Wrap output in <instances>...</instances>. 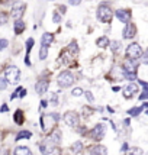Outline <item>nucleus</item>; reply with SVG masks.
<instances>
[{
	"label": "nucleus",
	"instance_id": "4",
	"mask_svg": "<svg viewBox=\"0 0 148 155\" xmlns=\"http://www.w3.org/2000/svg\"><path fill=\"white\" fill-rule=\"evenodd\" d=\"M19 77H20V71H19V68L18 67L10 65V67L6 68V71H5V78L7 80V83L16 84V83L19 81Z\"/></svg>",
	"mask_w": 148,
	"mask_h": 155
},
{
	"label": "nucleus",
	"instance_id": "46",
	"mask_svg": "<svg viewBox=\"0 0 148 155\" xmlns=\"http://www.w3.org/2000/svg\"><path fill=\"white\" fill-rule=\"evenodd\" d=\"M147 115H148V110H147Z\"/></svg>",
	"mask_w": 148,
	"mask_h": 155
},
{
	"label": "nucleus",
	"instance_id": "39",
	"mask_svg": "<svg viewBox=\"0 0 148 155\" xmlns=\"http://www.w3.org/2000/svg\"><path fill=\"white\" fill-rule=\"evenodd\" d=\"M86 97H87V100H89V101H93V100H94L93 94H92L90 91H86Z\"/></svg>",
	"mask_w": 148,
	"mask_h": 155
},
{
	"label": "nucleus",
	"instance_id": "8",
	"mask_svg": "<svg viewBox=\"0 0 148 155\" xmlns=\"http://www.w3.org/2000/svg\"><path fill=\"white\" fill-rule=\"evenodd\" d=\"M105 134H106V126L102 125V123H97V125L92 129L90 136H92V139H94V141H100L102 138L105 136Z\"/></svg>",
	"mask_w": 148,
	"mask_h": 155
},
{
	"label": "nucleus",
	"instance_id": "42",
	"mask_svg": "<svg viewBox=\"0 0 148 155\" xmlns=\"http://www.w3.org/2000/svg\"><path fill=\"white\" fill-rule=\"evenodd\" d=\"M25 96H26V90H25V88H22V91H20L19 97H25Z\"/></svg>",
	"mask_w": 148,
	"mask_h": 155
},
{
	"label": "nucleus",
	"instance_id": "28",
	"mask_svg": "<svg viewBox=\"0 0 148 155\" xmlns=\"http://www.w3.org/2000/svg\"><path fill=\"white\" fill-rule=\"evenodd\" d=\"M47 55H48V47H42L41 45V49H39V60H45L47 58Z\"/></svg>",
	"mask_w": 148,
	"mask_h": 155
},
{
	"label": "nucleus",
	"instance_id": "12",
	"mask_svg": "<svg viewBox=\"0 0 148 155\" xmlns=\"http://www.w3.org/2000/svg\"><path fill=\"white\" fill-rule=\"evenodd\" d=\"M115 16L121 20L122 23H125V25H128L129 20H131V13H129V10H125V9L116 10V12H115Z\"/></svg>",
	"mask_w": 148,
	"mask_h": 155
},
{
	"label": "nucleus",
	"instance_id": "6",
	"mask_svg": "<svg viewBox=\"0 0 148 155\" xmlns=\"http://www.w3.org/2000/svg\"><path fill=\"white\" fill-rule=\"evenodd\" d=\"M64 122H66V125H67V126L76 128V126L79 125V122H80V116H79L77 112L70 110V112H67V113L64 115Z\"/></svg>",
	"mask_w": 148,
	"mask_h": 155
},
{
	"label": "nucleus",
	"instance_id": "10",
	"mask_svg": "<svg viewBox=\"0 0 148 155\" xmlns=\"http://www.w3.org/2000/svg\"><path fill=\"white\" fill-rule=\"evenodd\" d=\"M55 148V143L49 138H47L45 141H42L41 142V145H39V149H41V154L42 155H49L52 151H54Z\"/></svg>",
	"mask_w": 148,
	"mask_h": 155
},
{
	"label": "nucleus",
	"instance_id": "30",
	"mask_svg": "<svg viewBox=\"0 0 148 155\" xmlns=\"http://www.w3.org/2000/svg\"><path fill=\"white\" fill-rule=\"evenodd\" d=\"M71 94H73L74 97H80V96L83 94V88H80V87H76V88H73V91H71Z\"/></svg>",
	"mask_w": 148,
	"mask_h": 155
},
{
	"label": "nucleus",
	"instance_id": "38",
	"mask_svg": "<svg viewBox=\"0 0 148 155\" xmlns=\"http://www.w3.org/2000/svg\"><path fill=\"white\" fill-rule=\"evenodd\" d=\"M81 0H68V3L71 5V6H77V5H80Z\"/></svg>",
	"mask_w": 148,
	"mask_h": 155
},
{
	"label": "nucleus",
	"instance_id": "14",
	"mask_svg": "<svg viewBox=\"0 0 148 155\" xmlns=\"http://www.w3.org/2000/svg\"><path fill=\"white\" fill-rule=\"evenodd\" d=\"M90 155H108V149L103 145H94L90 148Z\"/></svg>",
	"mask_w": 148,
	"mask_h": 155
},
{
	"label": "nucleus",
	"instance_id": "47",
	"mask_svg": "<svg viewBox=\"0 0 148 155\" xmlns=\"http://www.w3.org/2000/svg\"><path fill=\"white\" fill-rule=\"evenodd\" d=\"M49 2H52V0H49Z\"/></svg>",
	"mask_w": 148,
	"mask_h": 155
},
{
	"label": "nucleus",
	"instance_id": "34",
	"mask_svg": "<svg viewBox=\"0 0 148 155\" xmlns=\"http://www.w3.org/2000/svg\"><path fill=\"white\" fill-rule=\"evenodd\" d=\"M51 103H52V106H57V103H58V97H57V93H52V94H51Z\"/></svg>",
	"mask_w": 148,
	"mask_h": 155
},
{
	"label": "nucleus",
	"instance_id": "20",
	"mask_svg": "<svg viewBox=\"0 0 148 155\" xmlns=\"http://www.w3.org/2000/svg\"><path fill=\"white\" fill-rule=\"evenodd\" d=\"M13 155H32V152H31V149L28 148V147H18V148L15 149Z\"/></svg>",
	"mask_w": 148,
	"mask_h": 155
},
{
	"label": "nucleus",
	"instance_id": "36",
	"mask_svg": "<svg viewBox=\"0 0 148 155\" xmlns=\"http://www.w3.org/2000/svg\"><path fill=\"white\" fill-rule=\"evenodd\" d=\"M7 22V15L6 13H0V25H5Z\"/></svg>",
	"mask_w": 148,
	"mask_h": 155
},
{
	"label": "nucleus",
	"instance_id": "31",
	"mask_svg": "<svg viewBox=\"0 0 148 155\" xmlns=\"http://www.w3.org/2000/svg\"><path fill=\"white\" fill-rule=\"evenodd\" d=\"M6 87H7V80L0 77V90H6Z\"/></svg>",
	"mask_w": 148,
	"mask_h": 155
},
{
	"label": "nucleus",
	"instance_id": "32",
	"mask_svg": "<svg viewBox=\"0 0 148 155\" xmlns=\"http://www.w3.org/2000/svg\"><path fill=\"white\" fill-rule=\"evenodd\" d=\"M9 45V41L7 39H0V51H3L5 48H7Z\"/></svg>",
	"mask_w": 148,
	"mask_h": 155
},
{
	"label": "nucleus",
	"instance_id": "13",
	"mask_svg": "<svg viewBox=\"0 0 148 155\" xmlns=\"http://www.w3.org/2000/svg\"><path fill=\"white\" fill-rule=\"evenodd\" d=\"M48 87H49V83L47 80H41L36 83V86H35V90H36V93L38 94H45L47 93Z\"/></svg>",
	"mask_w": 148,
	"mask_h": 155
},
{
	"label": "nucleus",
	"instance_id": "24",
	"mask_svg": "<svg viewBox=\"0 0 148 155\" xmlns=\"http://www.w3.org/2000/svg\"><path fill=\"white\" fill-rule=\"evenodd\" d=\"M142 110H144V107H142V106H140V107H132V109H129L126 113H128L129 116H138V115H140V113L142 112Z\"/></svg>",
	"mask_w": 148,
	"mask_h": 155
},
{
	"label": "nucleus",
	"instance_id": "27",
	"mask_svg": "<svg viewBox=\"0 0 148 155\" xmlns=\"http://www.w3.org/2000/svg\"><path fill=\"white\" fill-rule=\"evenodd\" d=\"M110 47H112V51H113V52H119L122 45L119 41H113V42H110Z\"/></svg>",
	"mask_w": 148,
	"mask_h": 155
},
{
	"label": "nucleus",
	"instance_id": "29",
	"mask_svg": "<svg viewBox=\"0 0 148 155\" xmlns=\"http://www.w3.org/2000/svg\"><path fill=\"white\" fill-rule=\"evenodd\" d=\"M128 155H142V149L141 148H131Z\"/></svg>",
	"mask_w": 148,
	"mask_h": 155
},
{
	"label": "nucleus",
	"instance_id": "3",
	"mask_svg": "<svg viewBox=\"0 0 148 155\" xmlns=\"http://www.w3.org/2000/svg\"><path fill=\"white\" fill-rule=\"evenodd\" d=\"M57 83L61 88H67L70 86H73L74 83V75L70 71H62L58 77H57Z\"/></svg>",
	"mask_w": 148,
	"mask_h": 155
},
{
	"label": "nucleus",
	"instance_id": "44",
	"mask_svg": "<svg viewBox=\"0 0 148 155\" xmlns=\"http://www.w3.org/2000/svg\"><path fill=\"white\" fill-rule=\"evenodd\" d=\"M112 90H113V91H119V90H121V87H118V86H113V87H112Z\"/></svg>",
	"mask_w": 148,
	"mask_h": 155
},
{
	"label": "nucleus",
	"instance_id": "43",
	"mask_svg": "<svg viewBox=\"0 0 148 155\" xmlns=\"http://www.w3.org/2000/svg\"><path fill=\"white\" fill-rule=\"evenodd\" d=\"M126 149H128V145H126V143H123V145H122V152H125Z\"/></svg>",
	"mask_w": 148,
	"mask_h": 155
},
{
	"label": "nucleus",
	"instance_id": "23",
	"mask_svg": "<svg viewBox=\"0 0 148 155\" xmlns=\"http://www.w3.org/2000/svg\"><path fill=\"white\" fill-rule=\"evenodd\" d=\"M32 136V134L29 130H20L19 134L16 135V141H20V139H29Z\"/></svg>",
	"mask_w": 148,
	"mask_h": 155
},
{
	"label": "nucleus",
	"instance_id": "35",
	"mask_svg": "<svg viewBox=\"0 0 148 155\" xmlns=\"http://www.w3.org/2000/svg\"><path fill=\"white\" fill-rule=\"evenodd\" d=\"M70 49L73 51L74 54H77V52H79V49H77V44H76V41H73V42L70 44Z\"/></svg>",
	"mask_w": 148,
	"mask_h": 155
},
{
	"label": "nucleus",
	"instance_id": "22",
	"mask_svg": "<svg viewBox=\"0 0 148 155\" xmlns=\"http://www.w3.org/2000/svg\"><path fill=\"white\" fill-rule=\"evenodd\" d=\"M109 44H110V42H109L108 36H102V38H99V39L96 41V45L99 48H106Z\"/></svg>",
	"mask_w": 148,
	"mask_h": 155
},
{
	"label": "nucleus",
	"instance_id": "19",
	"mask_svg": "<svg viewBox=\"0 0 148 155\" xmlns=\"http://www.w3.org/2000/svg\"><path fill=\"white\" fill-rule=\"evenodd\" d=\"M25 31V22L23 20H16L15 22V34L19 35Z\"/></svg>",
	"mask_w": 148,
	"mask_h": 155
},
{
	"label": "nucleus",
	"instance_id": "18",
	"mask_svg": "<svg viewBox=\"0 0 148 155\" xmlns=\"http://www.w3.org/2000/svg\"><path fill=\"white\" fill-rule=\"evenodd\" d=\"M48 138H49L51 141L54 142L55 145H58V143L61 142V132L58 130V129H54V130H52V132L49 134V136H48Z\"/></svg>",
	"mask_w": 148,
	"mask_h": 155
},
{
	"label": "nucleus",
	"instance_id": "9",
	"mask_svg": "<svg viewBox=\"0 0 148 155\" xmlns=\"http://www.w3.org/2000/svg\"><path fill=\"white\" fill-rule=\"evenodd\" d=\"M138 61L136 60H126L123 62V73H126V74H135L136 75V71H138Z\"/></svg>",
	"mask_w": 148,
	"mask_h": 155
},
{
	"label": "nucleus",
	"instance_id": "25",
	"mask_svg": "<svg viewBox=\"0 0 148 155\" xmlns=\"http://www.w3.org/2000/svg\"><path fill=\"white\" fill-rule=\"evenodd\" d=\"M81 148H83V143H81L80 141L74 142L73 145H71V151H73L74 154H79V152L81 151Z\"/></svg>",
	"mask_w": 148,
	"mask_h": 155
},
{
	"label": "nucleus",
	"instance_id": "40",
	"mask_svg": "<svg viewBox=\"0 0 148 155\" xmlns=\"http://www.w3.org/2000/svg\"><path fill=\"white\" fill-rule=\"evenodd\" d=\"M9 110V107H7V104H3L2 107H0V112H7Z\"/></svg>",
	"mask_w": 148,
	"mask_h": 155
},
{
	"label": "nucleus",
	"instance_id": "16",
	"mask_svg": "<svg viewBox=\"0 0 148 155\" xmlns=\"http://www.w3.org/2000/svg\"><path fill=\"white\" fill-rule=\"evenodd\" d=\"M52 41H54V35L47 32V34L42 35V38H41V45L42 47H49L52 44Z\"/></svg>",
	"mask_w": 148,
	"mask_h": 155
},
{
	"label": "nucleus",
	"instance_id": "45",
	"mask_svg": "<svg viewBox=\"0 0 148 155\" xmlns=\"http://www.w3.org/2000/svg\"><path fill=\"white\" fill-rule=\"evenodd\" d=\"M142 107L147 109V110H148V103H144V104H142Z\"/></svg>",
	"mask_w": 148,
	"mask_h": 155
},
{
	"label": "nucleus",
	"instance_id": "37",
	"mask_svg": "<svg viewBox=\"0 0 148 155\" xmlns=\"http://www.w3.org/2000/svg\"><path fill=\"white\" fill-rule=\"evenodd\" d=\"M142 62H144V64H148V49L142 54Z\"/></svg>",
	"mask_w": 148,
	"mask_h": 155
},
{
	"label": "nucleus",
	"instance_id": "41",
	"mask_svg": "<svg viewBox=\"0 0 148 155\" xmlns=\"http://www.w3.org/2000/svg\"><path fill=\"white\" fill-rule=\"evenodd\" d=\"M47 106H48V101L47 100H42V101H41V107H42V109L47 107Z\"/></svg>",
	"mask_w": 148,
	"mask_h": 155
},
{
	"label": "nucleus",
	"instance_id": "7",
	"mask_svg": "<svg viewBox=\"0 0 148 155\" xmlns=\"http://www.w3.org/2000/svg\"><path fill=\"white\" fill-rule=\"evenodd\" d=\"M25 9H26V5L23 3V2H15L13 6H12V18H15L16 20H20L22 18V15L25 12Z\"/></svg>",
	"mask_w": 148,
	"mask_h": 155
},
{
	"label": "nucleus",
	"instance_id": "33",
	"mask_svg": "<svg viewBox=\"0 0 148 155\" xmlns=\"http://www.w3.org/2000/svg\"><path fill=\"white\" fill-rule=\"evenodd\" d=\"M52 20H54V23H60L61 22V15L58 12H55L54 16H52Z\"/></svg>",
	"mask_w": 148,
	"mask_h": 155
},
{
	"label": "nucleus",
	"instance_id": "1",
	"mask_svg": "<svg viewBox=\"0 0 148 155\" xmlns=\"http://www.w3.org/2000/svg\"><path fill=\"white\" fill-rule=\"evenodd\" d=\"M60 120V115L58 113H48V115L41 116V128L44 132H49L55 128V125Z\"/></svg>",
	"mask_w": 148,
	"mask_h": 155
},
{
	"label": "nucleus",
	"instance_id": "21",
	"mask_svg": "<svg viewBox=\"0 0 148 155\" xmlns=\"http://www.w3.org/2000/svg\"><path fill=\"white\" fill-rule=\"evenodd\" d=\"M138 83L144 87V91L140 96V100H145V99H148V83H145V81H142V80H138Z\"/></svg>",
	"mask_w": 148,
	"mask_h": 155
},
{
	"label": "nucleus",
	"instance_id": "17",
	"mask_svg": "<svg viewBox=\"0 0 148 155\" xmlns=\"http://www.w3.org/2000/svg\"><path fill=\"white\" fill-rule=\"evenodd\" d=\"M34 44H35L34 38H29V39L26 41V57H25V64H26V65H31L29 54H31V49H32V47H34Z\"/></svg>",
	"mask_w": 148,
	"mask_h": 155
},
{
	"label": "nucleus",
	"instance_id": "26",
	"mask_svg": "<svg viewBox=\"0 0 148 155\" xmlns=\"http://www.w3.org/2000/svg\"><path fill=\"white\" fill-rule=\"evenodd\" d=\"M15 122L18 125L23 123V113H22V110H16V113H15Z\"/></svg>",
	"mask_w": 148,
	"mask_h": 155
},
{
	"label": "nucleus",
	"instance_id": "2",
	"mask_svg": "<svg viewBox=\"0 0 148 155\" xmlns=\"http://www.w3.org/2000/svg\"><path fill=\"white\" fill-rule=\"evenodd\" d=\"M113 18V10L110 9L109 5H100L97 7V19L103 23H109Z\"/></svg>",
	"mask_w": 148,
	"mask_h": 155
},
{
	"label": "nucleus",
	"instance_id": "5",
	"mask_svg": "<svg viewBox=\"0 0 148 155\" xmlns=\"http://www.w3.org/2000/svg\"><path fill=\"white\" fill-rule=\"evenodd\" d=\"M126 57L129 60H138L140 57H142V49L138 44H131L129 47H126Z\"/></svg>",
	"mask_w": 148,
	"mask_h": 155
},
{
	"label": "nucleus",
	"instance_id": "11",
	"mask_svg": "<svg viewBox=\"0 0 148 155\" xmlns=\"http://www.w3.org/2000/svg\"><path fill=\"white\" fill-rule=\"evenodd\" d=\"M135 35H136V26L129 22L128 25H125V28H123L122 36H123V39H132V38H135Z\"/></svg>",
	"mask_w": 148,
	"mask_h": 155
},
{
	"label": "nucleus",
	"instance_id": "15",
	"mask_svg": "<svg viewBox=\"0 0 148 155\" xmlns=\"http://www.w3.org/2000/svg\"><path fill=\"white\" fill-rule=\"evenodd\" d=\"M136 91H138V84L131 83V84H128L126 87L123 88V96H125V97H131V96L135 94Z\"/></svg>",
	"mask_w": 148,
	"mask_h": 155
}]
</instances>
